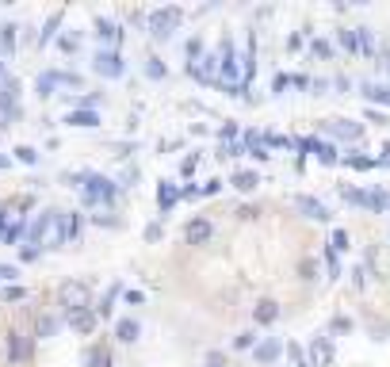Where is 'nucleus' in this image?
<instances>
[{
  "label": "nucleus",
  "instance_id": "nucleus-38",
  "mask_svg": "<svg viewBox=\"0 0 390 367\" xmlns=\"http://www.w3.org/2000/svg\"><path fill=\"white\" fill-rule=\"evenodd\" d=\"M298 275H303V280H318V264H314V260H303V264H298Z\"/></svg>",
  "mask_w": 390,
  "mask_h": 367
},
{
  "label": "nucleus",
  "instance_id": "nucleus-21",
  "mask_svg": "<svg viewBox=\"0 0 390 367\" xmlns=\"http://www.w3.org/2000/svg\"><path fill=\"white\" fill-rule=\"evenodd\" d=\"M363 96H368L371 103H387L390 108V85H371L368 80V85H363Z\"/></svg>",
  "mask_w": 390,
  "mask_h": 367
},
{
  "label": "nucleus",
  "instance_id": "nucleus-44",
  "mask_svg": "<svg viewBox=\"0 0 390 367\" xmlns=\"http://www.w3.org/2000/svg\"><path fill=\"white\" fill-rule=\"evenodd\" d=\"M218 134H222V142H233V138H238V122H226Z\"/></svg>",
  "mask_w": 390,
  "mask_h": 367
},
{
  "label": "nucleus",
  "instance_id": "nucleus-47",
  "mask_svg": "<svg viewBox=\"0 0 390 367\" xmlns=\"http://www.w3.org/2000/svg\"><path fill=\"white\" fill-rule=\"evenodd\" d=\"M199 192H203V195H218V192H222V180H207Z\"/></svg>",
  "mask_w": 390,
  "mask_h": 367
},
{
  "label": "nucleus",
  "instance_id": "nucleus-28",
  "mask_svg": "<svg viewBox=\"0 0 390 367\" xmlns=\"http://www.w3.org/2000/svg\"><path fill=\"white\" fill-rule=\"evenodd\" d=\"M348 245H352V241H348V230H333V238H329L333 252H348Z\"/></svg>",
  "mask_w": 390,
  "mask_h": 367
},
{
  "label": "nucleus",
  "instance_id": "nucleus-37",
  "mask_svg": "<svg viewBox=\"0 0 390 367\" xmlns=\"http://www.w3.org/2000/svg\"><path fill=\"white\" fill-rule=\"evenodd\" d=\"M195 168H199V153H188V157L180 161V173H184V176H192Z\"/></svg>",
  "mask_w": 390,
  "mask_h": 367
},
{
  "label": "nucleus",
  "instance_id": "nucleus-56",
  "mask_svg": "<svg viewBox=\"0 0 390 367\" xmlns=\"http://www.w3.org/2000/svg\"><path fill=\"white\" fill-rule=\"evenodd\" d=\"M12 165V157H8V153H0V168H8Z\"/></svg>",
  "mask_w": 390,
  "mask_h": 367
},
{
  "label": "nucleus",
  "instance_id": "nucleus-29",
  "mask_svg": "<svg viewBox=\"0 0 390 367\" xmlns=\"http://www.w3.org/2000/svg\"><path fill=\"white\" fill-rule=\"evenodd\" d=\"M340 199H345V203H356V207H363L368 192H360V187H340Z\"/></svg>",
  "mask_w": 390,
  "mask_h": 367
},
{
  "label": "nucleus",
  "instance_id": "nucleus-1",
  "mask_svg": "<svg viewBox=\"0 0 390 367\" xmlns=\"http://www.w3.org/2000/svg\"><path fill=\"white\" fill-rule=\"evenodd\" d=\"M184 20V8L168 4V8H157V12H150V35L153 38H173V31L180 27Z\"/></svg>",
  "mask_w": 390,
  "mask_h": 367
},
{
  "label": "nucleus",
  "instance_id": "nucleus-46",
  "mask_svg": "<svg viewBox=\"0 0 390 367\" xmlns=\"http://www.w3.org/2000/svg\"><path fill=\"white\" fill-rule=\"evenodd\" d=\"M20 233H23V226H20V222H15V226H8V230H4V241H8V245H12V241H20Z\"/></svg>",
  "mask_w": 390,
  "mask_h": 367
},
{
  "label": "nucleus",
  "instance_id": "nucleus-35",
  "mask_svg": "<svg viewBox=\"0 0 390 367\" xmlns=\"http://www.w3.org/2000/svg\"><path fill=\"white\" fill-rule=\"evenodd\" d=\"M253 345H257V333H238L233 337V348H241V352H249Z\"/></svg>",
  "mask_w": 390,
  "mask_h": 367
},
{
  "label": "nucleus",
  "instance_id": "nucleus-39",
  "mask_svg": "<svg viewBox=\"0 0 390 367\" xmlns=\"http://www.w3.org/2000/svg\"><path fill=\"white\" fill-rule=\"evenodd\" d=\"M333 333H352V317L337 314V317H333Z\"/></svg>",
  "mask_w": 390,
  "mask_h": 367
},
{
  "label": "nucleus",
  "instance_id": "nucleus-18",
  "mask_svg": "<svg viewBox=\"0 0 390 367\" xmlns=\"http://www.w3.org/2000/svg\"><path fill=\"white\" fill-rule=\"evenodd\" d=\"M306 153H314L322 165H337V161H340V157H337V150H333L329 142H318V138H310V150H306Z\"/></svg>",
  "mask_w": 390,
  "mask_h": 367
},
{
  "label": "nucleus",
  "instance_id": "nucleus-4",
  "mask_svg": "<svg viewBox=\"0 0 390 367\" xmlns=\"http://www.w3.org/2000/svg\"><path fill=\"white\" fill-rule=\"evenodd\" d=\"M85 203L92 207V203H115V192L119 187L108 180V176H96V173H85Z\"/></svg>",
  "mask_w": 390,
  "mask_h": 367
},
{
  "label": "nucleus",
  "instance_id": "nucleus-5",
  "mask_svg": "<svg viewBox=\"0 0 390 367\" xmlns=\"http://www.w3.org/2000/svg\"><path fill=\"white\" fill-rule=\"evenodd\" d=\"M92 69L100 73V77L115 80V77H123V73H127V62H123V54H119V50H100L92 58Z\"/></svg>",
  "mask_w": 390,
  "mask_h": 367
},
{
  "label": "nucleus",
  "instance_id": "nucleus-10",
  "mask_svg": "<svg viewBox=\"0 0 390 367\" xmlns=\"http://www.w3.org/2000/svg\"><path fill=\"white\" fill-rule=\"evenodd\" d=\"M291 203H295L306 218H314V222H329V207H325L322 199H314V195H295Z\"/></svg>",
  "mask_w": 390,
  "mask_h": 367
},
{
  "label": "nucleus",
  "instance_id": "nucleus-52",
  "mask_svg": "<svg viewBox=\"0 0 390 367\" xmlns=\"http://www.w3.org/2000/svg\"><path fill=\"white\" fill-rule=\"evenodd\" d=\"M38 257V245H23V260H35Z\"/></svg>",
  "mask_w": 390,
  "mask_h": 367
},
{
  "label": "nucleus",
  "instance_id": "nucleus-8",
  "mask_svg": "<svg viewBox=\"0 0 390 367\" xmlns=\"http://www.w3.org/2000/svg\"><path fill=\"white\" fill-rule=\"evenodd\" d=\"M280 356H283V340H280V337H264V340H257V345H253V360H257L260 367L275 364Z\"/></svg>",
  "mask_w": 390,
  "mask_h": 367
},
{
  "label": "nucleus",
  "instance_id": "nucleus-24",
  "mask_svg": "<svg viewBox=\"0 0 390 367\" xmlns=\"http://www.w3.org/2000/svg\"><path fill=\"white\" fill-rule=\"evenodd\" d=\"M145 77H150V80H165L168 77L165 62H161V58H145Z\"/></svg>",
  "mask_w": 390,
  "mask_h": 367
},
{
  "label": "nucleus",
  "instance_id": "nucleus-14",
  "mask_svg": "<svg viewBox=\"0 0 390 367\" xmlns=\"http://www.w3.org/2000/svg\"><path fill=\"white\" fill-rule=\"evenodd\" d=\"M176 203H180V187L168 184V180H161V187H157V210H161V215H168Z\"/></svg>",
  "mask_w": 390,
  "mask_h": 367
},
{
  "label": "nucleus",
  "instance_id": "nucleus-19",
  "mask_svg": "<svg viewBox=\"0 0 390 367\" xmlns=\"http://www.w3.org/2000/svg\"><path fill=\"white\" fill-rule=\"evenodd\" d=\"M58 329H62V322H58L54 314H43V317L35 322V337H38V340H50Z\"/></svg>",
  "mask_w": 390,
  "mask_h": 367
},
{
  "label": "nucleus",
  "instance_id": "nucleus-36",
  "mask_svg": "<svg viewBox=\"0 0 390 367\" xmlns=\"http://www.w3.org/2000/svg\"><path fill=\"white\" fill-rule=\"evenodd\" d=\"M310 54H314V58H333V46L322 43V38H314V43H310Z\"/></svg>",
  "mask_w": 390,
  "mask_h": 367
},
{
  "label": "nucleus",
  "instance_id": "nucleus-26",
  "mask_svg": "<svg viewBox=\"0 0 390 367\" xmlns=\"http://www.w3.org/2000/svg\"><path fill=\"white\" fill-rule=\"evenodd\" d=\"M85 364L88 367H108L111 360H108V348H88L85 352Z\"/></svg>",
  "mask_w": 390,
  "mask_h": 367
},
{
  "label": "nucleus",
  "instance_id": "nucleus-40",
  "mask_svg": "<svg viewBox=\"0 0 390 367\" xmlns=\"http://www.w3.org/2000/svg\"><path fill=\"white\" fill-rule=\"evenodd\" d=\"M20 298H27V291H23V287H15V283H12V287H4V303H20Z\"/></svg>",
  "mask_w": 390,
  "mask_h": 367
},
{
  "label": "nucleus",
  "instance_id": "nucleus-31",
  "mask_svg": "<svg viewBox=\"0 0 390 367\" xmlns=\"http://www.w3.org/2000/svg\"><path fill=\"white\" fill-rule=\"evenodd\" d=\"M0 46H4V54L15 50V27L8 23V27H0Z\"/></svg>",
  "mask_w": 390,
  "mask_h": 367
},
{
  "label": "nucleus",
  "instance_id": "nucleus-54",
  "mask_svg": "<svg viewBox=\"0 0 390 367\" xmlns=\"http://www.w3.org/2000/svg\"><path fill=\"white\" fill-rule=\"evenodd\" d=\"M96 222H100V226H119V218H111V215H96Z\"/></svg>",
  "mask_w": 390,
  "mask_h": 367
},
{
  "label": "nucleus",
  "instance_id": "nucleus-53",
  "mask_svg": "<svg viewBox=\"0 0 390 367\" xmlns=\"http://www.w3.org/2000/svg\"><path fill=\"white\" fill-rule=\"evenodd\" d=\"M142 298H145L142 291H127V303H130V306H138V303H142Z\"/></svg>",
  "mask_w": 390,
  "mask_h": 367
},
{
  "label": "nucleus",
  "instance_id": "nucleus-9",
  "mask_svg": "<svg viewBox=\"0 0 390 367\" xmlns=\"http://www.w3.org/2000/svg\"><path fill=\"white\" fill-rule=\"evenodd\" d=\"M210 238H215V222H210V218H192V222L184 226V241L188 245H207Z\"/></svg>",
  "mask_w": 390,
  "mask_h": 367
},
{
  "label": "nucleus",
  "instance_id": "nucleus-20",
  "mask_svg": "<svg viewBox=\"0 0 390 367\" xmlns=\"http://www.w3.org/2000/svg\"><path fill=\"white\" fill-rule=\"evenodd\" d=\"M257 184H260V176L253 173V168H241V173H233V187H238V192H257Z\"/></svg>",
  "mask_w": 390,
  "mask_h": 367
},
{
  "label": "nucleus",
  "instance_id": "nucleus-15",
  "mask_svg": "<svg viewBox=\"0 0 390 367\" xmlns=\"http://www.w3.org/2000/svg\"><path fill=\"white\" fill-rule=\"evenodd\" d=\"M138 333H142V325H138L134 317H119V322H115V337L123 340V345H134Z\"/></svg>",
  "mask_w": 390,
  "mask_h": 367
},
{
  "label": "nucleus",
  "instance_id": "nucleus-27",
  "mask_svg": "<svg viewBox=\"0 0 390 367\" xmlns=\"http://www.w3.org/2000/svg\"><path fill=\"white\" fill-rule=\"evenodd\" d=\"M115 298H119V283H115V287H111L108 295L100 298V306H96V317H111V303H115Z\"/></svg>",
  "mask_w": 390,
  "mask_h": 367
},
{
  "label": "nucleus",
  "instance_id": "nucleus-32",
  "mask_svg": "<svg viewBox=\"0 0 390 367\" xmlns=\"http://www.w3.org/2000/svg\"><path fill=\"white\" fill-rule=\"evenodd\" d=\"M15 161H23V165H35V161H38V153L35 150H31V145H15Z\"/></svg>",
  "mask_w": 390,
  "mask_h": 367
},
{
  "label": "nucleus",
  "instance_id": "nucleus-41",
  "mask_svg": "<svg viewBox=\"0 0 390 367\" xmlns=\"http://www.w3.org/2000/svg\"><path fill=\"white\" fill-rule=\"evenodd\" d=\"M188 58H192V65L203 58V38H192V43H188Z\"/></svg>",
  "mask_w": 390,
  "mask_h": 367
},
{
  "label": "nucleus",
  "instance_id": "nucleus-43",
  "mask_svg": "<svg viewBox=\"0 0 390 367\" xmlns=\"http://www.w3.org/2000/svg\"><path fill=\"white\" fill-rule=\"evenodd\" d=\"M161 233H165V230H161V222H150V226H145V241H161Z\"/></svg>",
  "mask_w": 390,
  "mask_h": 367
},
{
  "label": "nucleus",
  "instance_id": "nucleus-34",
  "mask_svg": "<svg viewBox=\"0 0 390 367\" xmlns=\"http://www.w3.org/2000/svg\"><path fill=\"white\" fill-rule=\"evenodd\" d=\"M15 280H20V268H15V264H0V283H8V287H12Z\"/></svg>",
  "mask_w": 390,
  "mask_h": 367
},
{
  "label": "nucleus",
  "instance_id": "nucleus-50",
  "mask_svg": "<svg viewBox=\"0 0 390 367\" xmlns=\"http://www.w3.org/2000/svg\"><path fill=\"white\" fill-rule=\"evenodd\" d=\"M352 283H356V287H363V283H368V272H363V268H356V272H352Z\"/></svg>",
  "mask_w": 390,
  "mask_h": 367
},
{
  "label": "nucleus",
  "instance_id": "nucleus-49",
  "mask_svg": "<svg viewBox=\"0 0 390 367\" xmlns=\"http://www.w3.org/2000/svg\"><path fill=\"white\" fill-rule=\"evenodd\" d=\"M287 88V73H275V80H272V92H283Z\"/></svg>",
  "mask_w": 390,
  "mask_h": 367
},
{
  "label": "nucleus",
  "instance_id": "nucleus-60",
  "mask_svg": "<svg viewBox=\"0 0 390 367\" xmlns=\"http://www.w3.org/2000/svg\"><path fill=\"white\" fill-rule=\"evenodd\" d=\"M387 210H390V207H387Z\"/></svg>",
  "mask_w": 390,
  "mask_h": 367
},
{
  "label": "nucleus",
  "instance_id": "nucleus-33",
  "mask_svg": "<svg viewBox=\"0 0 390 367\" xmlns=\"http://www.w3.org/2000/svg\"><path fill=\"white\" fill-rule=\"evenodd\" d=\"M283 352H291V360H295V367H310V360H306V352L298 345H283Z\"/></svg>",
  "mask_w": 390,
  "mask_h": 367
},
{
  "label": "nucleus",
  "instance_id": "nucleus-17",
  "mask_svg": "<svg viewBox=\"0 0 390 367\" xmlns=\"http://www.w3.org/2000/svg\"><path fill=\"white\" fill-rule=\"evenodd\" d=\"M65 122H69V127H80V130H92V127H100V115H96V111H69V115H65Z\"/></svg>",
  "mask_w": 390,
  "mask_h": 367
},
{
  "label": "nucleus",
  "instance_id": "nucleus-23",
  "mask_svg": "<svg viewBox=\"0 0 390 367\" xmlns=\"http://www.w3.org/2000/svg\"><path fill=\"white\" fill-rule=\"evenodd\" d=\"M340 161H345V165H352V168H360V173H368V168H375V157H360V153H356V150H348Z\"/></svg>",
  "mask_w": 390,
  "mask_h": 367
},
{
  "label": "nucleus",
  "instance_id": "nucleus-45",
  "mask_svg": "<svg viewBox=\"0 0 390 367\" xmlns=\"http://www.w3.org/2000/svg\"><path fill=\"white\" fill-rule=\"evenodd\" d=\"M325 264H329V272H333V275H340V260H337V252H333V249L325 252Z\"/></svg>",
  "mask_w": 390,
  "mask_h": 367
},
{
  "label": "nucleus",
  "instance_id": "nucleus-7",
  "mask_svg": "<svg viewBox=\"0 0 390 367\" xmlns=\"http://www.w3.org/2000/svg\"><path fill=\"white\" fill-rule=\"evenodd\" d=\"M333 337H325V333H318V337L310 340V356H306V360H310V367H329L333 364Z\"/></svg>",
  "mask_w": 390,
  "mask_h": 367
},
{
  "label": "nucleus",
  "instance_id": "nucleus-25",
  "mask_svg": "<svg viewBox=\"0 0 390 367\" xmlns=\"http://www.w3.org/2000/svg\"><path fill=\"white\" fill-rule=\"evenodd\" d=\"M337 43L345 46L348 54H360V43H356V31H348V27H340L337 31Z\"/></svg>",
  "mask_w": 390,
  "mask_h": 367
},
{
  "label": "nucleus",
  "instance_id": "nucleus-22",
  "mask_svg": "<svg viewBox=\"0 0 390 367\" xmlns=\"http://www.w3.org/2000/svg\"><path fill=\"white\" fill-rule=\"evenodd\" d=\"M363 207H368V210H387L390 207V195L383 192V187H371L368 199H363Z\"/></svg>",
  "mask_w": 390,
  "mask_h": 367
},
{
  "label": "nucleus",
  "instance_id": "nucleus-11",
  "mask_svg": "<svg viewBox=\"0 0 390 367\" xmlns=\"http://www.w3.org/2000/svg\"><path fill=\"white\" fill-rule=\"evenodd\" d=\"M329 134H337V138H345V142H360L363 138V122H348V119H329Z\"/></svg>",
  "mask_w": 390,
  "mask_h": 367
},
{
  "label": "nucleus",
  "instance_id": "nucleus-3",
  "mask_svg": "<svg viewBox=\"0 0 390 367\" xmlns=\"http://www.w3.org/2000/svg\"><path fill=\"white\" fill-rule=\"evenodd\" d=\"M58 303L65 306V314H69V310H88L92 306V287L80 280H69L58 287Z\"/></svg>",
  "mask_w": 390,
  "mask_h": 367
},
{
  "label": "nucleus",
  "instance_id": "nucleus-58",
  "mask_svg": "<svg viewBox=\"0 0 390 367\" xmlns=\"http://www.w3.org/2000/svg\"><path fill=\"white\" fill-rule=\"evenodd\" d=\"M387 69H390V62H387Z\"/></svg>",
  "mask_w": 390,
  "mask_h": 367
},
{
  "label": "nucleus",
  "instance_id": "nucleus-57",
  "mask_svg": "<svg viewBox=\"0 0 390 367\" xmlns=\"http://www.w3.org/2000/svg\"><path fill=\"white\" fill-rule=\"evenodd\" d=\"M0 80H4V65H0Z\"/></svg>",
  "mask_w": 390,
  "mask_h": 367
},
{
  "label": "nucleus",
  "instance_id": "nucleus-55",
  "mask_svg": "<svg viewBox=\"0 0 390 367\" xmlns=\"http://www.w3.org/2000/svg\"><path fill=\"white\" fill-rule=\"evenodd\" d=\"M257 215H260L257 207H241V210H238V218H257Z\"/></svg>",
  "mask_w": 390,
  "mask_h": 367
},
{
  "label": "nucleus",
  "instance_id": "nucleus-16",
  "mask_svg": "<svg viewBox=\"0 0 390 367\" xmlns=\"http://www.w3.org/2000/svg\"><path fill=\"white\" fill-rule=\"evenodd\" d=\"M96 35H100V43H119V38H123V27H119L115 20H96Z\"/></svg>",
  "mask_w": 390,
  "mask_h": 367
},
{
  "label": "nucleus",
  "instance_id": "nucleus-2",
  "mask_svg": "<svg viewBox=\"0 0 390 367\" xmlns=\"http://www.w3.org/2000/svg\"><path fill=\"white\" fill-rule=\"evenodd\" d=\"M218 69H222V80H226V85L245 88V80H241V58H238V50H233V38L230 35L222 38V46H218Z\"/></svg>",
  "mask_w": 390,
  "mask_h": 367
},
{
  "label": "nucleus",
  "instance_id": "nucleus-51",
  "mask_svg": "<svg viewBox=\"0 0 390 367\" xmlns=\"http://www.w3.org/2000/svg\"><path fill=\"white\" fill-rule=\"evenodd\" d=\"M368 119H371V122H379V127H387V122H390L383 111H368Z\"/></svg>",
  "mask_w": 390,
  "mask_h": 367
},
{
  "label": "nucleus",
  "instance_id": "nucleus-42",
  "mask_svg": "<svg viewBox=\"0 0 390 367\" xmlns=\"http://www.w3.org/2000/svg\"><path fill=\"white\" fill-rule=\"evenodd\" d=\"M77 46H80V38H77V35H62V50H65V54H73Z\"/></svg>",
  "mask_w": 390,
  "mask_h": 367
},
{
  "label": "nucleus",
  "instance_id": "nucleus-48",
  "mask_svg": "<svg viewBox=\"0 0 390 367\" xmlns=\"http://www.w3.org/2000/svg\"><path fill=\"white\" fill-rule=\"evenodd\" d=\"M199 187H195V184H188V187H180V199H199Z\"/></svg>",
  "mask_w": 390,
  "mask_h": 367
},
{
  "label": "nucleus",
  "instance_id": "nucleus-13",
  "mask_svg": "<svg viewBox=\"0 0 390 367\" xmlns=\"http://www.w3.org/2000/svg\"><path fill=\"white\" fill-rule=\"evenodd\" d=\"M253 322L257 325H275L280 322V303H275V298H260L253 306Z\"/></svg>",
  "mask_w": 390,
  "mask_h": 367
},
{
  "label": "nucleus",
  "instance_id": "nucleus-59",
  "mask_svg": "<svg viewBox=\"0 0 390 367\" xmlns=\"http://www.w3.org/2000/svg\"><path fill=\"white\" fill-rule=\"evenodd\" d=\"M207 367H215V364H207Z\"/></svg>",
  "mask_w": 390,
  "mask_h": 367
},
{
  "label": "nucleus",
  "instance_id": "nucleus-12",
  "mask_svg": "<svg viewBox=\"0 0 390 367\" xmlns=\"http://www.w3.org/2000/svg\"><path fill=\"white\" fill-rule=\"evenodd\" d=\"M8 360L12 364H23V360H31V345H27V337L23 333H8Z\"/></svg>",
  "mask_w": 390,
  "mask_h": 367
},
{
  "label": "nucleus",
  "instance_id": "nucleus-6",
  "mask_svg": "<svg viewBox=\"0 0 390 367\" xmlns=\"http://www.w3.org/2000/svg\"><path fill=\"white\" fill-rule=\"evenodd\" d=\"M65 325H69L77 337H92L96 325H100V317H96L92 306H88V310H69V314H65Z\"/></svg>",
  "mask_w": 390,
  "mask_h": 367
},
{
  "label": "nucleus",
  "instance_id": "nucleus-30",
  "mask_svg": "<svg viewBox=\"0 0 390 367\" xmlns=\"http://www.w3.org/2000/svg\"><path fill=\"white\" fill-rule=\"evenodd\" d=\"M58 23H62V12H54L50 20H46V31L38 35V46H46V43H50V38H54V27H58Z\"/></svg>",
  "mask_w": 390,
  "mask_h": 367
}]
</instances>
